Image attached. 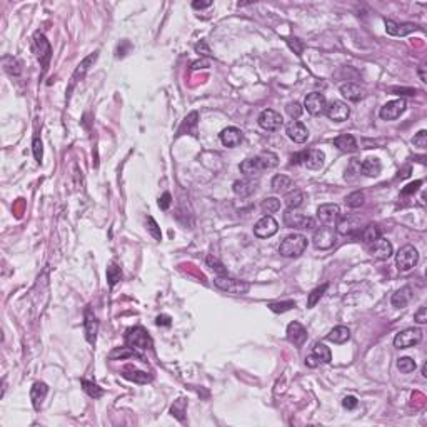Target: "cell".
Returning <instances> with one entry per match:
<instances>
[{
  "label": "cell",
  "mask_w": 427,
  "mask_h": 427,
  "mask_svg": "<svg viewBox=\"0 0 427 427\" xmlns=\"http://www.w3.org/2000/svg\"><path fill=\"white\" fill-rule=\"evenodd\" d=\"M292 307H296V302L294 301H285V302H272L269 304V309L272 312H285V310H290Z\"/></svg>",
  "instance_id": "f6af8a7d"
},
{
  "label": "cell",
  "mask_w": 427,
  "mask_h": 427,
  "mask_svg": "<svg viewBox=\"0 0 427 427\" xmlns=\"http://www.w3.org/2000/svg\"><path fill=\"white\" fill-rule=\"evenodd\" d=\"M262 210H264V214H274V212H277V210L280 209V200L276 199V197H269V199H264L262 202Z\"/></svg>",
  "instance_id": "ee69618b"
},
{
  "label": "cell",
  "mask_w": 427,
  "mask_h": 427,
  "mask_svg": "<svg viewBox=\"0 0 427 427\" xmlns=\"http://www.w3.org/2000/svg\"><path fill=\"white\" fill-rule=\"evenodd\" d=\"M412 142H414V145H416V147H419V149H425V147H427V132H425V130H420V132H417L416 136H414Z\"/></svg>",
  "instance_id": "c3c4849f"
},
{
  "label": "cell",
  "mask_w": 427,
  "mask_h": 427,
  "mask_svg": "<svg viewBox=\"0 0 427 427\" xmlns=\"http://www.w3.org/2000/svg\"><path fill=\"white\" fill-rule=\"evenodd\" d=\"M349 339H350V330L344 326H337L327 334V341L334 342V344H344Z\"/></svg>",
  "instance_id": "4dcf8cb0"
},
{
  "label": "cell",
  "mask_w": 427,
  "mask_h": 427,
  "mask_svg": "<svg viewBox=\"0 0 427 427\" xmlns=\"http://www.w3.org/2000/svg\"><path fill=\"white\" fill-rule=\"evenodd\" d=\"M324 159H326V155H324L322 150L310 149V150H304V152H299L296 155H292L290 164H304L307 169L317 170L324 165Z\"/></svg>",
  "instance_id": "5b68a950"
},
{
  "label": "cell",
  "mask_w": 427,
  "mask_h": 427,
  "mask_svg": "<svg viewBox=\"0 0 427 427\" xmlns=\"http://www.w3.org/2000/svg\"><path fill=\"white\" fill-rule=\"evenodd\" d=\"M342 406L346 407L347 411H352V409H355V407L359 406V400L355 399L354 396H347V397L342 399Z\"/></svg>",
  "instance_id": "f5cc1de1"
},
{
  "label": "cell",
  "mask_w": 427,
  "mask_h": 427,
  "mask_svg": "<svg viewBox=\"0 0 427 427\" xmlns=\"http://www.w3.org/2000/svg\"><path fill=\"white\" fill-rule=\"evenodd\" d=\"M170 202H172V197L169 192H165L161 199H159V207H161L162 210H167L170 207Z\"/></svg>",
  "instance_id": "db71d44e"
},
{
  "label": "cell",
  "mask_w": 427,
  "mask_h": 427,
  "mask_svg": "<svg viewBox=\"0 0 427 427\" xmlns=\"http://www.w3.org/2000/svg\"><path fill=\"white\" fill-rule=\"evenodd\" d=\"M285 132H287L289 139L294 140L296 144H304L305 140L309 139L307 127H305L302 122H299V120H292V122H289L287 127H285Z\"/></svg>",
  "instance_id": "ffe728a7"
},
{
  "label": "cell",
  "mask_w": 427,
  "mask_h": 427,
  "mask_svg": "<svg viewBox=\"0 0 427 427\" xmlns=\"http://www.w3.org/2000/svg\"><path fill=\"white\" fill-rule=\"evenodd\" d=\"M271 186H272V190H274V192H284L285 189L292 186V181L289 179L287 175H282V174H280V175H276V177H274Z\"/></svg>",
  "instance_id": "8d00e7d4"
},
{
  "label": "cell",
  "mask_w": 427,
  "mask_h": 427,
  "mask_svg": "<svg viewBox=\"0 0 427 427\" xmlns=\"http://www.w3.org/2000/svg\"><path fill=\"white\" fill-rule=\"evenodd\" d=\"M357 237L362 242H366V244H371V242L377 240L380 237V229H379V226H375V224H369L366 227H362L361 231L357 232Z\"/></svg>",
  "instance_id": "f1b7e54d"
},
{
  "label": "cell",
  "mask_w": 427,
  "mask_h": 427,
  "mask_svg": "<svg viewBox=\"0 0 427 427\" xmlns=\"http://www.w3.org/2000/svg\"><path fill=\"white\" fill-rule=\"evenodd\" d=\"M186 411H187V400L181 397V399H177L174 404H172L170 407V414L174 416L175 419H179L181 422H184L186 420Z\"/></svg>",
  "instance_id": "d590c367"
},
{
  "label": "cell",
  "mask_w": 427,
  "mask_h": 427,
  "mask_svg": "<svg viewBox=\"0 0 427 427\" xmlns=\"http://www.w3.org/2000/svg\"><path fill=\"white\" fill-rule=\"evenodd\" d=\"M369 254L377 260H387L389 257H392L394 249H392V244L387 239L379 237L377 240H374V242L369 244Z\"/></svg>",
  "instance_id": "9a60e30c"
},
{
  "label": "cell",
  "mask_w": 427,
  "mask_h": 427,
  "mask_svg": "<svg viewBox=\"0 0 427 427\" xmlns=\"http://www.w3.org/2000/svg\"><path fill=\"white\" fill-rule=\"evenodd\" d=\"M122 375L125 379L137 382V384H145V382L150 380V375H147L142 371H137V369H133L132 366H125V369L122 371Z\"/></svg>",
  "instance_id": "1f68e13d"
},
{
  "label": "cell",
  "mask_w": 427,
  "mask_h": 427,
  "mask_svg": "<svg viewBox=\"0 0 427 427\" xmlns=\"http://www.w3.org/2000/svg\"><path fill=\"white\" fill-rule=\"evenodd\" d=\"M125 342L130 349H133L136 352H144L152 347V339L149 332L144 327H132L127 330L125 334Z\"/></svg>",
  "instance_id": "3957f363"
},
{
  "label": "cell",
  "mask_w": 427,
  "mask_h": 427,
  "mask_svg": "<svg viewBox=\"0 0 427 427\" xmlns=\"http://www.w3.org/2000/svg\"><path fill=\"white\" fill-rule=\"evenodd\" d=\"M147 229H149V232L152 234V237H154L155 240H162V232H161V229H159L157 226V222L154 220L149 215L147 217Z\"/></svg>",
  "instance_id": "7dc6e473"
},
{
  "label": "cell",
  "mask_w": 427,
  "mask_h": 427,
  "mask_svg": "<svg viewBox=\"0 0 427 427\" xmlns=\"http://www.w3.org/2000/svg\"><path fill=\"white\" fill-rule=\"evenodd\" d=\"M289 46L296 50V54H297V55H301V52H302V43L299 42L297 39H290V40H289Z\"/></svg>",
  "instance_id": "6f0895ef"
},
{
  "label": "cell",
  "mask_w": 427,
  "mask_h": 427,
  "mask_svg": "<svg viewBox=\"0 0 427 427\" xmlns=\"http://www.w3.org/2000/svg\"><path fill=\"white\" fill-rule=\"evenodd\" d=\"M335 237H337V234L334 231V227L322 226V227H319L317 231L314 232L312 242H314V245L317 249H321V251H327V249H330L335 244Z\"/></svg>",
  "instance_id": "52a82bcc"
},
{
  "label": "cell",
  "mask_w": 427,
  "mask_h": 427,
  "mask_svg": "<svg viewBox=\"0 0 427 427\" xmlns=\"http://www.w3.org/2000/svg\"><path fill=\"white\" fill-rule=\"evenodd\" d=\"M411 299H412V289L411 287H402V289H399L396 294H392L391 302H392L394 307L402 309L411 302Z\"/></svg>",
  "instance_id": "f546056e"
},
{
  "label": "cell",
  "mask_w": 427,
  "mask_h": 427,
  "mask_svg": "<svg viewBox=\"0 0 427 427\" xmlns=\"http://www.w3.org/2000/svg\"><path fill=\"white\" fill-rule=\"evenodd\" d=\"M326 107H327L326 97H324V94H321V92H312L304 100V109L307 110L310 116H322V114L326 112Z\"/></svg>",
  "instance_id": "7c38bea8"
},
{
  "label": "cell",
  "mask_w": 427,
  "mask_h": 427,
  "mask_svg": "<svg viewBox=\"0 0 427 427\" xmlns=\"http://www.w3.org/2000/svg\"><path fill=\"white\" fill-rule=\"evenodd\" d=\"M287 341L294 346L301 347L302 344L307 341V330L304 329L301 322H290L287 326Z\"/></svg>",
  "instance_id": "7402d4cb"
},
{
  "label": "cell",
  "mask_w": 427,
  "mask_h": 427,
  "mask_svg": "<svg viewBox=\"0 0 427 427\" xmlns=\"http://www.w3.org/2000/svg\"><path fill=\"white\" fill-rule=\"evenodd\" d=\"M416 362H414L411 357H400V359H397V369L402 374H411V372H414L416 371Z\"/></svg>",
  "instance_id": "7bdbcfd3"
},
{
  "label": "cell",
  "mask_w": 427,
  "mask_h": 427,
  "mask_svg": "<svg viewBox=\"0 0 427 427\" xmlns=\"http://www.w3.org/2000/svg\"><path fill=\"white\" fill-rule=\"evenodd\" d=\"M414 321L419 322V324H425L427 322V310L425 307H420L416 314H414Z\"/></svg>",
  "instance_id": "11a10c76"
},
{
  "label": "cell",
  "mask_w": 427,
  "mask_h": 427,
  "mask_svg": "<svg viewBox=\"0 0 427 427\" xmlns=\"http://www.w3.org/2000/svg\"><path fill=\"white\" fill-rule=\"evenodd\" d=\"M341 217V209L335 204H322L317 209V219L322 222L324 226L334 227L337 224V220Z\"/></svg>",
  "instance_id": "4fadbf2b"
},
{
  "label": "cell",
  "mask_w": 427,
  "mask_h": 427,
  "mask_svg": "<svg viewBox=\"0 0 427 427\" xmlns=\"http://www.w3.org/2000/svg\"><path fill=\"white\" fill-rule=\"evenodd\" d=\"M422 341V330L420 329H406L399 332L394 339V347L397 349H409Z\"/></svg>",
  "instance_id": "9c48e42d"
},
{
  "label": "cell",
  "mask_w": 427,
  "mask_h": 427,
  "mask_svg": "<svg viewBox=\"0 0 427 427\" xmlns=\"http://www.w3.org/2000/svg\"><path fill=\"white\" fill-rule=\"evenodd\" d=\"M304 200H305V195H304L302 190H299V189H294L292 192L285 194V204H287V207L292 209V210L301 207L304 204Z\"/></svg>",
  "instance_id": "e575fe53"
},
{
  "label": "cell",
  "mask_w": 427,
  "mask_h": 427,
  "mask_svg": "<svg viewBox=\"0 0 427 427\" xmlns=\"http://www.w3.org/2000/svg\"><path fill=\"white\" fill-rule=\"evenodd\" d=\"M386 30L389 35H396V37H406L412 34V32L420 30L419 25L416 24H411V22H406V24H397L394 20H386Z\"/></svg>",
  "instance_id": "44dd1931"
},
{
  "label": "cell",
  "mask_w": 427,
  "mask_h": 427,
  "mask_svg": "<svg viewBox=\"0 0 427 427\" xmlns=\"http://www.w3.org/2000/svg\"><path fill=\"white\" fill-rule=\"evenodd\" d=\"M155 324L157 326H170V317L169 316H159Z\"/></svg>",
  "instance_id": "94428289"
},
{
  "label": "cell",
  "mask_w": 427,
  "mask_h": 427,
  "mask_svg": "<svg viewBox=\"0 0 427 427\" xmlns=\"http://www.w3.org/2000/svg\"><path fill=\"white\" fill-rule=\"evenodd\" d=\"M380 169H382V165H380L379 159H367V161H364V162L361 164V172L364 175H367V177L379 175L380 174Z\"/></svg>",
  "instance_id": "d6a6232c"
},
{
  "label": "cell",
  "mask_w": 427,
  "mask_h": 427,
  "mask_svg": "<svg viewBox=\"0 0 427 427\" xmlns=\"http://www.w3.org/2000/svg\"><path fill=\"white\" fill-rule=\"evenodd\" d=\"M341 94H342V97H346L347 100L350 102H359L366 97V91L362 88L361 85L357 84H344L341 85Z\"/></svg>",
  "instance_id": "484cf974"
},
{
  "label": "cell",
  "mask_w": 427,
  "mask_h": 427,
  "mask_svg": "<svg viewBox=\"0 0 427 427\" xmlns=\"http://www.w3.org/2000/svg\"><path fill=\"white\" fill-rule=\"evenodd\" d=\"M334 145L335 147H339L342 152H355L357 147V142H355V139L350 136V133H342V136L335 137L334 139Z\"/></svg>",
  "instance_id": "83f0119b"
},
{
  "label": "cell",
  "mask_w": 427,
  "mask_h": 427,
  "mask_svg": "<svg viewBox=\"0 0 427 427\" xmlns=\"http://www.w3.org/2000/svg\"><path fill=\"white\" fill-rule=\"evenodd\" d=\"M284 224L292 229H314L316 220L312 217H307V215H302V214L296 212V210L289 209L287 212L284 214Z\"/></svg>",
  "instance_id": "8fae6325"
},
{
  "label": "cell",
  "mask_w": 427,
  "mask_h": 427,
  "mask_svg": "<svg viewBox=\"0 0 427 427\" xmlns=\"http://www.w3.org/2000/svg\"><path fill=\"white\" fill-rule=\"evenodd\" d=\"M195 50L197 52H202V55H210V50H209V47H207V43L206 42H200V43H197L195 46Z\"/></svg>",
  "instance_id": "680465c9"
},
{
  "label": "cell",
  "mask_w": 427,
  "mask_h": 427,
  "mask_svg": "<svg viewBox=\"0 0 427 427\" xmlns=\"http://www.w3.org/2000/svg\"><path fill=\"white\" fill-rule=\"evenodd\" d=\"M276 165H277V155L271 154V152H264V154H260L257 157L245 159L240 164V172L247 179H254V177H259L264 170L276 167Z\"/></svg>",
  "instance_id": "6da1fadb"
},
{
  "label": "cell",
  "mask_w": 427,
  "mask_h": 427,
  "mask_svg": "<svg viewBox=\"0 0 427 427\" xmlns=\"http://www.w3.org/2000/svg\"><path fill=\"white\" fill-rule=\"evenodd\" d=\"M420 184H422V182H420V181H416V182L409 184V186H407V187H406V189L402 190V194H404V195H409V194H412V192H416V190H417V189L420 187Z\"/></svg>",
  "instance_id": "9f6ffc18"
},
{
  "label": "cell",
  "mask_w": 427,
  "mask_h": 427,
  "mask_svg": "<svg viewBox=\"0 0 427 427\" xmlns=\"http://www.w3.org/2000/svg\"><path fill=\"white\" fill-rule=\"evenodd\" d=\"M210 5H212V2H210V0H207V2H199V0H195V2H192V7L194 9H197V10H202V9H207V7H210Z\"/></svg>",
  "instance_id": "91938a15"
},
{
  "label": "cell",
  "mask_w": 427,
  "mask_h": 427,
  "mask_svg": "<svg viewBox=\"0 0 427 427\" xmlns=\"http://www.w3.org/2000/svg\"><path fill=\"white\" fill-rule=\"evenodd\" d=\"M326 114L330 120H334V122H344V120H347L350 116V107L341 100H334L326 107Z\"/></svg>",
  "instance_id": "ac0fdd59"
},
{
  "label": "cell",
  "mask_w": 427,
  "mask_h": 427,
  "mask_svg": "<svg viewBox=\"0 0 427 427\" xmlns=\"http://www.w3.org/2000/svg\"><path fill=\"white\" fill-rule=\"evenodd\" d=\"M97 57H99V52H94V54H91L88 57H85V59L79 63L77 69H75L74 75H72V79H70V87H69L67 94L72 92V88L75 87V84H79V82L85 77V74L88 72V70H91V65H92V63H94L95 60H97Z\"/></svg>",
  "instance_id": "e0dca14e"
},
{
  "label": "cell",
  "mask_w": 427,
  "mask_h": 427,
  "mask_svg": "<svg viewBox=\"0 0 427 427\" xmlns=\"http://www.w3.org/2000/svg\"><path fill=\"white\" fill-rule=\"evenodd\" d=\"M256 187H257V182H254V179H247L245 177V179L237 181L234 184V192L239 197H249L256 192Z\"/></svg>",
  "instance_id": "4316f807"
},
{
  "label": "cell",
  "mask_w": 427,
  "mask_h": 427,
  "mask_svg": "<svg viewBox=\"0 0 427 427\" xmlns=\"http://www.w3.org/2000/svg\"><path fill=\"white\" fill-rule=\"evenodd\" d=\"M257 122H259V125L262 127L264 130L276 132V130H279L280 127L284 125V119H282V116H280L279 112L272 110V109H265V110L260 112Z\"/></svg>",
  "instance_id": "30bf717a"
},
{
  "label": "cell",
  "mask_w": 427,
  "mask_h": 427,
  "mask_svg": "<svg viewBox=\"0 0 427 427\" xmlns=\"http://www.w3.org/2000/svg\"><path fill=\"white\" fill-rule=\"evenodd\" d=\"M32 149H34V155H35V161L37 162H42V157H43V149H42V142L39 137L34 139V142H32Z\"/></svg>",
  "instance_id": "681fc988"
},
{
  "label": "cell",
  "mask_w": 427,
  "mask_h": 427,
  "mask_svg": "<svg viewBox=\"0 0 427 427\" xmlns=\"http://www.w3.org/2000/svg\"><path fill=\"white\" fill-rule=\"evenodd\" d=\"M277 231H279V224L272 215H264V217L254 226V234H256L259 239L272 237L274 234H277Z\"/></svg>",
  "instance_id": "5bb4252c"
},
{
  "label": "cell",
  "mask_w": 427,
  "mask_h": 427,
  "mask_svg": "<svg viewBox=\"0 0 427 427\" xmlns=\"http://www.w3.org/2000/svg\"><path fill=\"white\" fill-rule=\"evenodd\" d=\"M364 202H366V195L364 192H361V190H355V192L352 194H349L346 197V204L349 207H352V209H359L364 206Z\"/></svg>",
  "instance_id": "74e56055"
},
{
  "label": "cell",
  "mask_w": 427,
  "mask_h": 427,
  "mask_svg": "<svg viewBox=\"0 0 427 427\" xmlns=\"http://www.w3.org/2000/svg\"><path fill=\"white\" fill-rule=\"evenodd\" d=\"M242 140H244V133L237 127H227V129L220 132V142L229 149L237 147Z\"/></svg>",
  "instance_id": "603a6c76"
},
{
  "label": "cell",
  "mask_w": 427,
  "mask_h": 427,
  "mask_svg": "<svg viewBox=\"0 0 427 427\" xmlns=\"http://www.w3.org/2000/svg\"><path fill=\"white\" fill-rule=\"evenodd\" d=\"M326 290H327V284H324V285H321V287H316L314 290H312L309 294V299H307V307L309 309L314 307V305L321 301V297L324 296V292Z\"/></svg>",
  "instance_id": "b9f144b4"
},
{
  "label": "cell",
  "mask_w": 427,
  "mask_h": 427,
  "mask_svg": "<svg viewBox=\"0 0 427 427\" xmlns=\"http://www.w3.org/2000/svg\"><path fill=\"white\" fill-rule=\"evenodd\" d=\"M419 75H420V80H422V82H427L425 72H424V67H420V70H419Z\"/></svg>",
  "instance_id": "be15d7a7"
},
{
  "label": "cell",
  "mask_w": 427,
  "mask_h": 427,
  "mask_svg": "<svg viewBox=\"0 0 427 427\" xmlns=\"http://www.w3.org/2000/svg\"><path fill=\"white\" fill-rule=\"evenodd\" d=\"M4 69L7 70L9 74H12V75H18L20 74V63H18L14 57H12V63L9 65V63H4Z\"/></svg>",
  "instance_id": "816d5d0a"
},
{
  "label": "cell",
  "mask_w": 427,
  "mask_h": 427,
  "mask_svg": "<svg viewBox=\"0 0 427 427\" xmlns=\"http://www.w3.org/2000/svg\"><path fill=\"white\" fill-rule=\"evenodd\" d=\"M97 330H99V321L95 314L92 312L91 305L85 309V337L88 344H95L97 339Z\"/></svg>",
  "instance_id": "cb8c5ba5"
},
{
  "label": "cell",
  "mask_w": 427,
  "mask_h": 427,
  "mask_svg": "<svg viewBox=\"0 0 427 427\" xmlns=\"http://www.w3.org/2000/svg\"><path fill=\"white\" fill-rule=\"evenodd\" d=\"M120 279H122V271H120V267L117 264H110L107 267V280H109L110 287H114Z\"/></svg>",
  "instance_id": "ab89813d"
},
{
  "label": "cell",
  "mask_w": 427,
  "mask_h": 427,
  "mask_svg": "<svg viewBox=\"0 0 427 427\" xmlns=\"http://www.w3.org/2000/svg\"><path fill=\"white\" fill-rule=\"evenodd\" d=\"M312 355H314V359L319 364H329L330 359H332L330 349L324 346V344H316L314 349H312Z\"/></svg>",
  "instance_id": "836d02e7"
},
{
  "label": "cell",
  "mask_w": 427,
  "mask_h": 427,
  "mask_svg": "<svg viewBox=\"0 0 427 427\" xmlns=\"http://www.w3.org/2000/svg\"><path fill=\"white\" fill-rule=\"evenodd\" d=\"M197 122H199V114H197V112L189 114V116L186 117V120H184V124H182V127H181L179 133H182L186 129H187V132H195Z\"/></svg>",
  "instance_id": "60d3db41"
},
{
  "label": "cell",
  "mask_w": 427,
  "mask_h": 427,
  "mask_svg": "<svg viewBox=\"0 0 427 427\" xmlns=\"http://www.w3.org/2000/svg\"><path fill=\"white\" fill-rule=\"evenodd\" d=\"M406 107L407 105H406L404 99L391 100L379 110V116H380V119H384V120H396V119L400 117V114H404Z\"/></svg>",
  "instance_id": "2e32d148"
},
{
  "label": "cell",
  "mask_w": 427,
  "mask_h": 427,
  "mask_svg": "<svg viewBox=\"0 0 427 427\" xmlns=\"http://www.w3.org/2000/svg\"><path fill=\"white\" fill-rule=\"evenodd\" d=\"M214 285L217 289H220L222 292H227V294H232V296H245L249 289H251V285L244 280H235L231 277H215L214 279Z\"/></svg>",
  "instance_id": "8992f818"
},
{
  "label": "cell",
  "mask_w": 427,
  "mask_h": 427,
  "mask_svg": "<svg viewBox=\"0 0 427 427\" xmlns=\"http://www.w3.org/2000/svg\"><path fill=\"white\" fill-rule=\"evenodd\" d=\"M34 49H35L37 59H39V62L42 63L43 72H46L49 67L50 57H52V49H50V43L46 39V35L40 34V32H35V35H34Z\"/></svg>",
  "instance_id": "ba28073f"
},
{
  "label": "cell",
  "mask_w": 427,
  "mask_h": 427,
  "mask_svg": "<svg viewBox=\"0 0 427 427\" xmlns=\"http://www.w3.org/2000/svg\"><path fill=\"white\" fill-rule=\"evenodd\" d=\"M82 386H84V391L87 392V396L88 397H92V399H99L104 396V391L95 384V382H91V380H85V379H82Z\"/></svg>",
  "instance_id": "f35d334b"
},
{
  "label": "cell",
  "mask_w": 427,
  "mask_h": 427,
  "mask_svg": "<svg viewBox=\"0 0 427 427\" xmlns=\"http://www.w3.org/2000/svg\"><path fill=\"white\" fill-rule=\"evenodd\" d=\"M419 262V252L414 245H404L396 254V265L399 272H409Z\"/></svg>",
  "instance_id": "277c9868"
},
{
  "label": "cell",
  "mask_w": 427,
  "mask_h": 427,
  "mask_svg": "<svg viewBox=\"0 0 427 427\" xmlns=\"http://www.w3.org/2000/svg\"><path fill=\"white\" fill-rule=\"evenodd\" d=\"M361 231V219L355 215H344L337 220V232L342 235H355Z\"/></svg>",
  "instance_id": "d6986e66"
},
{
  "label": "cell",
  "mask_w": 427,
  "mask_h": 427,
  "mask_svg": "<svg viewBox=\"0 0 427 427\" xmlns=\"http://www.w3.org/2000/svg\"><path fill=\"white\" fill-rule=\"evenodd\" d=\"M206 65H209V62L200 60V62H194L192 63V69H202V67H206Z\"/></svg>",
  "instance_id": "6125c7cd"
},
{
  "label": "cell",
  "mask_w": 427,
  "mask_h": 427,
  "mask_svg": "<svg viewBox=\"0 0 427 427\" xmlns=\"http://www.w3.org/2000/svg\"><path fill=\"white\" fill-rule=\"evenodd\" d=\"M305 249H307V237H304L302 234H290L279 245V254L284 257H299Z\"/></svg>",
  "instance_id": "7a4b0ae2"
},
{
  "label": "cell",
  "mask_w": 427,
  "mask_h": 427,
  "mask_svg": "<svg viewBox=\"0 0 427 427\" xmlns=\"http://www.w3.org/2000/svg\"><path fill=\"white\" fill-rule=\"evenodd\" d=\"M285 110L292 117V119H299L302 116V105L299 104V102H289L287 107H285Z\"/></svg>",
  "instance_id": "bcb514c9"
},
{
  "label": "cell",
  "mask_w": 427,
  "mask_h": 427,
  "mask_svg": "<svg viewBox=\"0 0 427 427\" xmlns=\"http://www.w3.org/2000/svg\"><path fill=\"white\" fill-rule=\"evenodd\" d=\"M207 264H209V267H210V269H212V271H215V272H219L220 276H224V274H226V269H224V265H222V264L219 262V260L215 259V257L209 256V257H207Z\"/></svg>",
  "instance_id": "f907efd6"
},
{
  "label": "cell",
  "mask_w": 427,
  "mask_h": 427,
  "mask_svg": "<svg viewBox=\"0 0 427 427\" xmlns=\"http://www.w3.org/2000/svg\"><path fill=\"white\" fill-rule=\"evenodd\" d=\"M49 387L46 382H35L30 389V399H32V406H34L35 411H40V407L43 404V400L47 397Z\"/></svg>",
  "instance_id": "d4e9b609"
}]
</instances>
